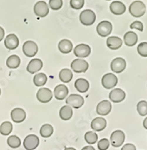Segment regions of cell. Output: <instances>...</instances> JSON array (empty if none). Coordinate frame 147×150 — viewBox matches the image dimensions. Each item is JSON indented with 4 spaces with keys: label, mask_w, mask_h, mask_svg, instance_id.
I'll return each instance as SVG.
<instances>
[{
    "label": "cell",
    "mask_w": 147,
    "mask_h": 150,
    "mask_svg": "<svg viewBox=\"0 0 147 150\" xmlns=\"http://www.w3.org/2000/svg\"><path fill=\"white\" fill-rule=\"evenodd\" d=\"M107 45L112 50H117L122 45V40L118 37H109L107 40Z\"/></svg>",
    "instance_id": "cell-23"
},
{
    "label": "cell",
    "mask_w": 147,
    "mask_h": 150,
    "mask_svg": "<svg viewBox=\"0 0 147 150\" xmlns=\"http://www.w3.org/2000/svg\"><path fill=\"white\" fill-rule=\"evenodd\" d=\"M85 4L84 0H71L70 5L71 7L75 10H79L82 8Z\"/></svg>",
    "instance_id": "cell-37"
},
{
    "label": "cell",
    "mask_w": 147,
    "mask_h": 150,
    "mask_svg": "<svg viewBox=\"0 0 147 150\" xmlns=\"http://www.w3.org/2000/svg\"><path fill=\"white\" fill-rule=\"evenodd\" d=\"M123 40H124L126 45L133 46L138 42V37L135 32L130 31V32H127L125 34L124 36H123Z\"/></svg>",
    "instance_id": "cell-24"
},
{
    "label": "cell",
    "mask_w": 147,
    "mask_h": 150,
    "mask_svg": "<svg viewBox=\"0 0 147 150\" xmlns=\"http://www.w3.org/2000/svg\"><path fill=\"white\" fill-rule=\"evenodd\" d=\"M49 7L46 3L44 1H38L34 6V13L37 16L44 18L49 14Z\"/></svg>",
    "instance_id": "cell-11"
},
{
    "label": "cell",
    "mask_w": 147,
    "mask_h": 150,
    "mask_svg": "<svg viewBox=\"0 0 147 150\" xmlns=\"http://www.w3.org/2000/svg\"><path fill=\"white\" fill-rule=\"evenodd\" d=\"M0 95H1V89H0Z\"/></svg>",
    "instance_id": "cell-45"
},
{
    "label": "cell",
    "mask_w": 147,
    "mask_h": 150,
    "mask_svg": "<svg viewBox=\"0 0 147 150\" xmlns=\"http://www.w3.org/2000/svg\"><path fill=\"white\" fill-rule=\"evenodd\" d=\"M23 144L26 150H33L39 145V139L36 135H29L24 139Z\"/></svg>",
    "instance_id": "cell-9"
},
{
    "label": "cell",
    "mask_w": 147,
    "mask_h": 150,
    "mask_svg": "<svg viewBox=\"0 0 147 150\" xmlns=\"http://www.w3.org/2000/svg\"><path fill=\"white\" fill-rule=\"evenodd\" d=\"M112 29H113V26L111 23L108 21H103L97 25L96 32L99 36L104 38L110 35Z\"/></svg>",
    "instance_id": "cell-3"
},
{
    "label": "cell",
    "mask_w": 147,
    "mask_h": 150,
    "mask_svg": "<svg viewBox=\"0 0 147 150\" xmlns=\"http://www.w3.org/2000/svg\"><path fill=\"white\" fill-rule=\"evenodd\" d=\"M91 47L86 44H79L77 45L74 49V54L76 57L79 58H85L91 54Z\"/></svg>",
    "instance_id": "cell-10"
},
{
    "label": "cell",
    "mask_w": 147,
    "mask_h": 150,
    "mask_svg": "<svg viewBox=\"0 0 147 150\" xmlns=\"http://www.w3.org/2000/svg\"><path fill=\"white\" fill-rule=\"evenodd\" d=\"M126 66V61L123 58L118 57L114 59L110 64V67L113 72L116 73H120L125 70Z\"/></svg>",
    "instance_id": "cell-12"
},
{
    "label": "cell",
    "mask_w": 147,
    "mask_h": 150,
    "mask_svg": "<svg viewBox=\"0 0 147 150\" xmlns=\"http://www.w3.org/2000/svg\"><path fill=\"white\" fill-rule=\"evenodd\" d=\"M125 140V134L121 130H116L110 136V142L114 147H119Z\"/></svg>",
    "instance_id": "cell-8"
},
{
    "label": "cell",
    "mask_w": 147,
    "mask_h": 150,
    "mask_svg": "<svg viewBox=\"0 0 147 150\" xmlns=\"http://www.w3.org/2000/svg\"><path fill=\"white\" fill-rule=\"evenodd\" d=\"M146 121H147V118H146L145 120H144V122H143V126H144V127H145L146 129L147 128V127H146Z\"/></svg>",
    "instance_id": "cell-43"
},
{
    "label": "cell",
    "mask_w": 147,
    "mask_h": 150,
    "mask_svg": "<svg viewBox=\"0 0 147 150\" xmlns=\"http://www.w3.org/2000/svg\"><path fill=\"white\" fill-rule=\"evenodd\" d=\"M69 93V89L67 86L64 84H60L56 86L54 89V97L58 100H63Z\"/></svg>",
    "instance_id": "cell-18"
},
{
    "label": "cell",
    "mask_w": 147,
    "mask_h": 150,
    "mask_svg": "<svg viewBox=\"0 0 147 150\" xmlns=\"http://www.w3.org/2000/svg\"><path fill=\"white\" fill-rule=\"evenodd\" d=\"M110 146V142L107 139H101L98 142V149L99 150H107Z\"/></svg>",
    "instance_id": "cell-38"
},
{
    "label": "cell",
    "mask_w": 147,
    "mask_h": 150,
    "mask_svg": "<svg viewBox=\"0 0 147 150\" xmlns=\"http://www.w3.org/2000/svg\"><path fill=\"white\" fill-rule=\"evenodd\" d=\"M109 98L113 103H120L123 101L126 98V94L124 91L121 89H115L110 92Z\"/></svg>",
    "instance_id": "cell-17"
},
{
    "label": "cell",
    "mask_w": 147,
    "mask_h": 150,
    "mask_svg": "<svg viewBox=\"0 0 147 150\" xmlns=\"http://www.w3.org/2000/svg\"><path fill=\"white\" fill-rule=\"evenodd\" d=\"M59 78L63 83H69L73 78V73L69 69L64 68L60 70V73H59Z\"/></svg>",
    "instance_id": "cell-27"
},
{
    "label": "cell",
    "mask_w": 147,
    "mask_h": 150,
    "mask_svg": "<svg viewBox=\"0 0 147 150\" xmlns=\"http://www.w3.org/2000/svg\"><path fill=\"white\" fill-rule=\"evenodd\" d=\"M4 36V30L2 27L0 26V42L3 40Z\"/></svg>",
    "instance_id": "cell-41"
},
{
    "label": "cell",
    "mask_w": 147,
    "mask_h": 150,
    "mask_svg": "<svg viewBox=\"0 0 147 150\" xmlns=\"http://www.w3.org/2000/svg\"><path fill=\"white\" fill-rule=\"evenodd\" d=\"M7 144L13 149H16L21 146V139L16 136H9L7 139Z\"/></svg>",
    "instance_id": "cell-32"
},
{
    "label": "cell",
    "mask_w": 147,
    "mask_h": 150,
    "mask_svg": "<svg viewBox=\"0 0 147 150\" xmlns=\"http://www.w3.org/2000/svg\"><path fill=\"white\" fill-rule=\"evenodd\" d=\"M88 63L85 60L80 59H74L71 64V67L72 70L75 73H85L88 69Z\"/></svg>",
    "instance_id": "cell-7"
},
{
    "label": "cell",
    "mask_w": 147,
    "mask_h": 150,
    "mask_svg": "<svg viewBox=\"0 0 147 150\" xmlns=\"http://www.w3.org/2000/svg\"><path fill=\"white\" fill-rule=\"evenodd\" d=\"M138 52L143 57H147V43L146 42H141L138 46Z\"/></svg>",
    "instance_id": "cell-35"
},
{
    "label": "cell",
    "mask_w": 147,
    "mask_h": 150,
    "mask_svg": "<svg viewBox=\"0 0 147 150\" xmlns=\"http://www.w3.org/2000/svg\"><path fill=\"white\" fill-rule=\"evenodd\" d=\"M13 130V125L10 122H4L0 127V133L3 136H8Z\"/></svg>",
    "instance_id": "cell-31"
},
{
    "label": "cell",
    "mask_w": 147,
    "mask_h": 150,
    "mask_svg": "<svg viewBox=\"0 0 147 150\" xmlns=\"http://www.w3.org/2000/svg\"><path fill=\"white\" fill-rule=\"evenodd\" d=\"M11 119L14 122L16 123H21L23 121H24L26 119V113L22 108H16L11 111Z\"/></svg>",
    "instance_id": "cell-16"
},
{
    "label": "cell",
    "mask_w": 147,
    "mask_h": 150,
    "mask_svg": "<svg viewBox=\"0 0 147 150\" xmlns=\"http://www.w3.org/2000/svg\"><path fill=\"white\" fill-rule=\"evenodd\" d=\"M74 86L78 92L85 93L89 89V82L85 79H78L74 83Z\"/></svg>",
    "instance_id": "cell-25"
},
{
    "label": "cell",
    "mask_w": 147,
    "mask_h": 150,
    "mask_svg": "<svg viewBox=\"0 0 147 150\" xmlns=\"http://www.w3.org/2000/svg\"><path fill=\"white\" fill-rule=\"evenodd\" d=\"M130 28L131 29H137V30L140 31V32L143 31V23L141 21H134L133 23H131Z\"/></svg>",
    "instance_id": "cell-39"
},
{
    "label": "cell",
    "mask_w": 147,
    "mask_h": 150,
    "mask_svg": "<svg viewBox=\"0 0 147 150\" xmlns=\"http://www.w3.org/2000/svg\"><path fill=\"white\" fill-rule=\"evenodd\" d=\"M6 64H7V66L9 68H17V67H19L21 64V59L19 56L11 55L7 58Z\"/></svg>",
    "instance_id": "cell-28"
},
{
    "label": "cell",
    "mask_w": 147,
    "mask_h": 150,
    "mask_svg": "<svg viewBox=\"0 0 147 150\" xmlns=\"http://www.w3.org/2000/svg\"><path fill=\"white\" fill-rule=\"evenodd\" d=\"M64 150H76L74 148H72V147H69V148H66Z\"/></svg>",
    "instance_id": "cell-44"
},
{
    "label": "cell",
    "mask_w": 147,
    "mask_h": 150,
    "mask_svg": "<svg viewBox=\"0 0 147 150\" xmlns=\"http://www.w3.org/2000/svg\"><path fill=\"white\" fill-rule=\"evenodd\" d=\"M43 67V62L39 59H33L31 60L26 67V70L29 73H35L38 72Z\"/></svg>",
    "instance_id": "cell-21"
},
{
    "label": "cell",
    "mask_w": 147,
    "mask_h": 150,
    "mask_svg": "<svg viewBox=\"0 0 147 150\" xmlns=\"http://www.w3.org/2000/svg\"><path fill=\"white\" fill-rule=\"evenodd\" d=\"M118 79L113 73H107L101 79V84L105 89H110L117 85Z\"/></svg>",
    "instance_id": "cell-5"
},
{
    "label": "cell",
    "mask_w": 147,
    "mask_h": 150,
    "mask_svg": "<svg viewBox=\"0 0 147 150\" xmlns=\"http://www.w3.org/2000/svg\"><path fill=\"white\" fill-rule=\"evenodd\" d=\"M129 11L132 16L136 18L141 17L146 13V5L143 1H135L130 4Z\"/></svg>",
    "instance_id": "cell-1"
},
{
    "label": "cell",
    "mask_w": 147,
    "mask_h": 150,
    "mask_svg": "<svg viewBox=\"0 0 147 150\" xmlns=\"http://www.w3.org/2000/svg\"><path fill=\"white\" fill-rule=\"evenodd\" d=\"M22 49H23V52L25 56L28 57H33L38 53V47L35 42L29 40L26 41L24 43Z\"/></svg>",
    "instance_id": "cell-4"
},
{
    "label": "cell",
    "mask_w": 147,
    "mask_h": 150,
    "mask_svg": "<svg viewBox=\"0 0 147 150\" xmlns=\"http://www.w3.org/2000/svg\"><path fill=\"white\" fill-rule=\"evenodd\" d=\"M66 103L70 107H73L74 108H79L83 105L84 98L81 95L72 94L68 97Z\"/></svg>",
    "instance_id": "cell-6"
},
{
    "label": "cell",
    "mask_w": 147,
    "mask_h": 150,
    "mask_svg": "<svg viewBox=\"0 0 147 150\" xmlns=\"http://www.w3.org/2000/svg\"><path fill=\"white\" fill-rule=\"evenodd\" d=\"M121 150H136V147L132 144H126L121 148Z\"/></svg>",
    "instance_id": "cell-40"
},
{
    "label": "cell",
    "mask_w": 147,
    "mask_h": 150,
    "mask_svg": "<svg viewBox=\"0 0 147 150\" xmlns=\"http://www.w3.org/2000/svg\"><path fill=\"white\" fill-rule=\"evenodd\" d=\"M107 126V121L105 119L101 117H97L95 118L91 122V127L94 131H101L104 130Z\"/></svg>",
    "instance_id": "cell-20"
},
{
    "label": "cell",
    "mask_w": 147,
    "mask_h": 150,
    "mask_svg": "<svg viewBox=\"0 0 147 150\" xmlns=\"http://www.w3.org/2000/svg\"><path fill=\"white\" fill-rule=\"evenodd\" d=\"M85 140L89 144H94L97 142L98 136L94 132L88 131L85 134Z\"/></svg>",
    "instance_id": "cell-33"
},
{
    "label": "cell",
    "mask_w": 147,
    "mask_h": 150,
    "mask_svg": "<svg viewBox=\"0 0 147 150\" xmlns=\"http://www.w3.org/2000/svg\"><path fill=\"white\" fill-rule=\"evenodd\" d=\"M112 108V105L110 101L103 100L101 101L97 105L96 112L97 114L101 116H106L109 114Z\"/></svg>",
    "instance_id": "cell-15"
},
{
    "label": "cell",
    "mask_w": 147,
    "mask_h": 150,
    "mask_svg": "<svg viewBox=\"0 0 147 150\" xmlns=\"http://www.w3.org/2000/svg\"><path fill=\"white\" fill-rule=\"evenodd\" d=\"M82 150H96L93 146H86L84 148H82Z\"/></svg>",
    "instance_id": "cell-42"
},
{
    "label": "cell",
    "mask_w": 147,
    "mask_h": 150,
    "mask_svg": "<svg viewBox=\"0 0 147 150\" xmlns=\"http://www.w3.org/2000/svg\"><path fill=\"white\" fill-rule=\"evenodd\" d=\"M47 81V76L44 73H40L35 75L33 78V83L36 86H41L46 84Z\"/></svg>",
    "instance_id": "cell-29"
},
{
    "label": "cell",
    "mask_w": 147,
    "mask_h": 150,
    "mask_svg": "<svg viewBox=\"0 0 147 150\" xmlns=\"http://www.w3.org/2000/svg\"><path fill=\"white\" fill-rule=\"evenodd\" d=\"M137 110H138V114L141 116H146L147 115V103L146 101L142 100L140 101L137 105Z\"/></svg>",
    "instance_id": "cell-34"
},
{
    "label": "cell",
    "mask_w": 147,
    "mask_h": 150,
    "mask_svg": "<svg viewBox=\"0 0 147 150\" xmlns=\"http://www.w3.org/2000/svg\"><path fill=\"white\" fill-rule=\"evenodd\" d=\"M53 127L51 125L45 124L41 127L40 130V134L44 138H49L52 135Z\"/></svg>",
    "instance_id": "cell-30"
},
{
    "label": "cell",
    "mask_w": 147,
    "mask_h": 150,
    "mask_svg": "<svg viewBox=\"0 0 147 150\" xmlns=\"http://www.w3.org/2000/svg\"><path fill=\"white\" fill-rule=\"evenodd\" d=\"M37 99L43 103H49L52 99V92L48 88H41L37 92Z\"/></svg>",
    "instance_id": "cell-13"
},
{
    "label": "cell",
    "mask_w": 147,
    "mask_h": 150,
    "mask_svg": "<svg viewBox=\"0 0 147 150\" xmlns=\"http://www.w3.org/2000/svg\"><path fill=\"white\" fill-rule=\"evenodd\" d=\"M58 48L62 54H69L72 51L73 44L70 40L67 39H63L60 41L58 43Z\"/></svg>",
    "instance_id": "cell-22"
},
{
    "label": "cell",
    "mask_w": 147,
    "mask_h": 150,
    "mask_svg": "<svg viewBox=\"0 0 147 150\" xmlns=\"http://www.w3.org/2000/svg\"><path fill=\"white\" fill-rule=\"evenodd\" d=\"M79 21L85 26H91L96 21V14L91 10H85L79 15Z\"/></svg>",
    "instance_id": "cell-2"
},
{
    "label": "cell",
    "mask_w": 147,
    "mask_h": 150,
    "mask_svg": "<svg viewBox=\"0 0 147 150\" xmlns=\"http://www.w3.org/2000/svg\"><path fill=\"white\" fill-rule=\"evenodd\" d=\"M110 10L114 15H122L126 11V7L121 1H114L110 4Z\"/></svg>",
    "instance_id": "cell-19"
},
{
    "label": "cell",
    "mask_w": 147,
    "mask_h": 150,
    "mask_svg": "<svg viewBox=\"0 0 147 150\" xmlns=\"http://www.w3.org/2000/svg\"><path fill=\"white\" fill-rule=\"evenodd\" d=\"M73 116V110L69 105H64L60 110V117L63 120H69Z\"/></svg>",
    "instance_id": "cell-26"
},
{
    "label": "cell",
    "mask_w": 147,
    "mask_h": 150,
    "mask_svg": "<svg viewBox=\"0 0 147 150\" xmlns=\"http://www.w3.org/2000/svg\"><path fill=\"white\" fill-rule=\"evenodd\" d=\"M50 8L54 10H60L63 6V1L62 0H50L49 1Z\"/></svg>",
    "instance_id": "cell-36"
},
{
    "label": "cell",
    "mask_w": 147,
    "mask_h": 150,
    "mask_svg": "<svg viewBox=\"0 0 147 150\" xmlns=\"http://www.w3.org/2000/svg\"><path fill=\"white\" fill-rule=\"evenodd\" d=\"M19 45V40L15 34H10L4 40V45L9 50H14Z\"/></svg>",
    "instance_id": "cell-14"
}]
</instances>
